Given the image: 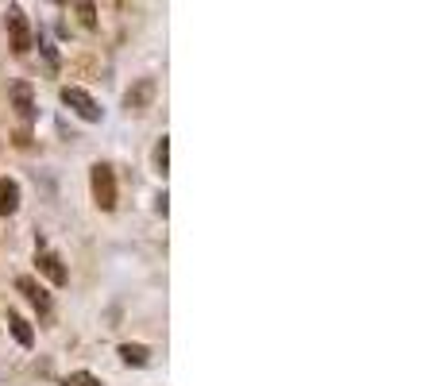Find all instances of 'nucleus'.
Here are the masks:
<instances>
[{"instance_id":"f257e3e1","label":"nucleus","mask_w":440,"mask_h":386,"mask_svg":"<svg viewBox=\"0 0 440 386\" xmlns=\"http://www.w3.org/2000/svg\"><path fill=\"white\" fill-rule=\"evenodd\" d=\"M89 190H93V201L101 212H112L116 209V174H112L109 162H97L89 170Z\"/></svg>"},{"instance_id":"20e7f679","label":"nucleus","mask_w":440,"mask_h":386,"mask_svg":"<svg viewBox=\"0 0 440 386\" xmlns=\"http://www.w3.org/2000/svg\"><path fill=\"white\" fill-rule=\"evenodd\" d=\"M35 267L43 270L54 286H66L70 282V270L62 267V255H59V251H51V248H43V243H39V251H35Z\"/></svg>"},{"instance_id":"ddd939ff","label":"nucleus","mask_w":440,"mask_h":386,"mask_svg":"<svg viewBox=\"0 0 440 386\" xmlns=\"http://www.w3.org/2000/svg\"><path fill=\"white\" fill-rule=\"evenodd\" d=\"M73 12L81 16V23H85V28H93V23H97V16H93L97 8H93V4H73Z\"/></svg>"},{"instance_id":"f03ea898","label":"nucleus","mask_w":440,"mask_h":386,"mask_svg":"<svg viewBox=\"0 0 440 386\" xmlns=\"http://www.w3.org/2000/svg\"><path fill=\"white\" fill-rule=\"evenodd\" d=\"M62 104H66L73 116L85 120V124H97V120H101V104H97L81 85H62Z\"/></svg>"},{"instance_id":"9d476101","label":"nucleus","mask_w":440,"mask_h":386,"mask_svg":"<svg viewBox=\"0 0 440 386\" xmlns=\"http://www.w3.org/2000/svg\"><path fill=\"white\" fill-rule=\"evenodd\" d=\"M120 359L128 367H147L151 363V348L147 344H120Z\"/></svg>"},{"instance_id":"f8f14e48","label":"nucleus","mask_w":440,"mask_h":386,"mask_svg":"<svg viewBox=\"0 0 440 386\" xmlns=\"http://www.w3.org/2000/svg\"><path fill=\"white\" fill-rule=\"evenodd\" d=\"M62 386H101V379H97V375H89V371H73V375L62 379Z\"/></svg>"},{"instance_id":"423d86ee","label":"nucleus","mask_w":440,"mask_h":386,"mask_svg":"<svg viewBox=\"0 0 440 386\" xmlns=\"http://www.w3.org/2000/svg\"><path fill=\"white\" fill-rule=\"evenodd\" d=\"M8 97H12V104H16V116H20L23 124H31V120H35V97H31L28 81H16V85L8 89Z\"/></svg>"},{"instance_id":"6e6552de","label":"nucleus","mask_w":440,"mask_h":386,"mask_svg":"<svg viewBox=\"0 0 440 386\" xmlns=\"http://www.w3.org/2000/svg\"><path fill=\"white\" fill-rule=\"evenodd\" d=\"M8 328H12L20 348H31V344H35V328H31V321L23 313H16V309H8Z\"/></svg>"},{"instance_id":"0eeeda50","label":"nucleus","mask_w":440,"mask_h":386,"mask_svg":"<svg viewBox=\"0 0 440 386\" xmlns=\"http://www.w3.org/2000/svg\"><path fill=\"white\" fill-rule=\"evenodd\" d=\"M16 290H20L23 298H28L31 306H35V309H43V313L51 309V294H47L43 286H39L35 278H31V275H20V278H16Z\"/></svg>"},{"instance_id":"7ed1b4c3","label":"nucleus","mask_w":440,"mask_h":386,"mask_svg":"<svg viewBox=\"0 0 440 386\" xmlns=\"http://www.w3.org/2000/svg\"><path fill=\"white\" fill-rule=\"evenodd\" d=\"M8 35H12V51L16 54H28L31 51V28H28V16H23L20 4L8 8Z\"/></svg>"},{"instance_id":"9b49d317","label":"nucleus","mask_w":440,"mask_h":386,"mask_svg":"<svg viewBox=\"0 0 440 386\" xmlns=\"http://www.w3.org/2000/svg\"><path fill=\"white\" fill-rule=\"evenodd\" d=\"M154 174H170V135H159V143H154Z\"/></svg>"},{"instance_id":"1a4fd4ad","label":"nucleus","mask_w":440,"mask_h":386,"mask_svg":"<svg viewBox=\"0 0 440 386\" xmlns=\"http://www.w3.org/2000/svg\"><path fill=\"white\" fill-rule=\"evenodd\" d=\"M16 209H20V182L0 178V217H12Z\"/></svg>"},{"instance_id":"39448f33","label":"nucleus","mask_w":440,"mask_h":386,"mask_svg":"<svg viewBox=\"0 0 440 386\" xmlns=\"http://www.w3.org/2000/svg\"><path fill=\"white\" fill-rule=\"evenodd\" d=\"M154 101V78H140L132 89L124 93V109L128 112H147Z\"/></svg>"}]
</instances>
